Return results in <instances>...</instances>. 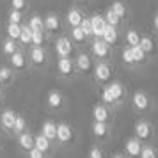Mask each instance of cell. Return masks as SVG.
I'll list each match as a JSON object with an SVG mask.
<instances>
[{
    "label": "cell",
    "mask_w": 158,
    "mask_h": 158,
    "mask_svg": "<svg viewBox=\"0 0 158 158\" xmlns=\"http://www.w3.org/2000/svg\"><path fill=\"white\" fill-rule=\"evenodd\" d=\"M133 131H135V137L140 140V142L149 140L151 137H153V126H151L148 121H137Z\"/></svg>",
    "instance_id": "6da1fadb"
},
{
    "label": "cell",
    "mask_w": 158,
    "mask_h": 158,
    "mask_svg": "<svg viewBox=\"0 0 158 158\" xmlns=\"http://www.w3.org/2000/svg\"><path fill=\"white\" fill-rule=\"evenodd\" d=\"M55 53H57L59 57H69L73 53V44H71V39L69 37H59L57 41H55Z\"/></svg>",
    "instance_id": "7a4b0ae2"
},
{
    "label": "cell",
    "mask_w": 158,
    "mask_h": 158,
    "mask_svg": "<svg viewBox=\"0 0 158 158\" xmlns=\"http://www.w3.org/2000/svg\"><path fill=\"white\" fill-rule=\"evenodd\" d=\"M73 128L68 124V123H59L57 124V139L60 144H68V142H71L73 140Z\"/></svg>",
    "instance_id": "3957f363"
},
{
    "label": "cell",
    "mask_w": 158,
    "mask_h": 158,
    "mask_svg": "<svg viewBox=\"0 0 158 158\" xmlns=\"http://www.w3.org/2000/svg\"><path fill=\"white\" fill-rule=\"evenodd\" d=\"M110 77H112V69H110V66H108L107 62L96 64V68H94V78L98 80V82L105 84V82L110 80Z\"/></svg>",
    "instance_id": "277c9868"
},
{
    "label": "cell",
    "mask_w": 158,
    "mask_h": 158,
    "mask_svg": "<svg viewBox=\"0 0 158 158\" xmlns=\"http://www.w3.org/2000/svg\"><path fill=\"white\" fill-rule=\"evenodd\" d=\"M124 151H126V155H128L130 158H139L140 156V151H142V142L139 140V139H128L126 140V144H124Z\"/></svg>",
    "instance_id": "5b68a950"
},
{
    "label": "cell",
    "mask_w": 158,
    "mask_h": 158,
    "mask_svg": "<svg viewBox=\"0 0 158 158\" xmlns=\"http://www.w3.org/2000/svg\"><path fill=\"white\" fill-rule=\"evenodd\" d=\"M91 20V29H93V36L94 37H101L103 32H105V27H107V22L101 15H94L89 18Z\"/></svg>",
    "instance_id": "8992f818"
},
{
    "label": "cell",
    "mask_w": 158,
    "mask_h": 158,
    "mask_svg": "<svg viewBox=\"0 0 158 158\" xmlns=\"http://www.w3.org/2000/svg\"><path fill=\"white\" fill-rule=\"evenodd\" d=\"M93 53L98 59H107L110 53V44H107L101 37H96L93 41Z\"/></svg>",
    "instance_id": "52a82bcc"
},
{
    "label": "cell",
    "mask_w": 158,
    "mask_h": 158,
    "mask_svg": "<svg viewBox=\"0 0 158 158\" xmlns=\"http://www.w3.org/2000/svg\"><path fill=\"white\" fill-rule=\"evenodd\" d=\"M131 103H133V107H135L139 112H146V110L149 108V98H148V94L142 93V91H137V93L133 94Z\"/></svg>",
    "instance_id": "ba28073f"
},
{
    "label": "cell",
    "mask_w": 158,
    "mask_h": 158,
    "mask_svg": "<svg viewBox=\"0 0 158 158\" xmlns=\"http://www.w3.org/2000/svg\"><path fill=\"white\" fill-rule=\"evenodd\" d=\"M93 68V59L89 57L87 53H80L77 57V69L80 73H89Z\"/></svg>",
    "instance_id": "9c48e42d"
},
{
    "label": "cell",
    "mask_w": 158,
    "mask_h": 158,
    "mask_svg": "<svg viewBox=\"0 0 158 158\" xmlns=\"http://www.w3.org/2000/svg\"><path fill=\"white\" fill-rule=\"evenodd\" d=\"M11 66H13V69H16V71H23L27 68V59H25V55H23L22 52L16 50L11 55Z\"/></svg>",
    "instance_id": "30bf717a"
},
{
    "label": "cell",
    "mask_w": 158,
    "mask_h": 158,
    "mask_svg": "<svg viewBox=\"0 0 158 158\" xmlns=\"http://www.w3.org/2000/svg\"><path fill=\"white\" fill-rule=\"evenodd\" d=\"M43 27L48 30V32H55V30H59V27H60V20H59V16L53 15V13L46 15V18L43 20Z\"/></svg>",
    "instance_id": "8fae6325"
},
{
    "label": "cell",
    "mask_w": 158,
    "mask_h": 158,
    "mask_svg": "<svg viewBox=\"0 0 158 158\" xmlns=\"http://www.w3.org/2000/svg\"><path fill=\"white\" fill-rule=\"evenodd\" d=\"M57 69H59V73H62V75H71L73 69H75V64H73V60L69 57H59Z\"/></svg>",
    "instance_id": "7c38bea8"
},
{
    "label": "cell",
    "mask_w": 158,
    "mask_h": 158,
    "mask_svg": "<svg viewBox=\"0 0 158 158\" xmlns=\"http://www.w3.org/2000/svg\"><path fill=\"white\" fill-rule=\"evenodd\" d=\"M93 117H94V121H98V123H107L108 117H110V112H108V108L105 105H96L93 108Z\"/></svg>",
    "instance_id": "4fadbf2b"
},
{
    "label": "cell",
    "mask_w": 158,
    "mask_h": 158,
    "mask_svg": "<svg viewBox=\"0 0 158 158\" xmlns=\"http://www.w3.org/2000/svg\"><path fill=\"white\" fill-rule=\"evenodd\" d=\"M15 119H16V114L13 112V110H4V112L0 114V124H2V128L13 130Z\"/></svg>",
    "instance_id": "5bb4252c"
},
{
    "label": "cell",
    "mask_w": 158,
    "mask_h": 158,
    "mask_svg": "<svg viewBox=\"0 0 158 158\" xmlns=\"http://www.w3.org/2000/svg\"><path fill=\"white\" fill-rule=\"evenodd\" d=\"M30 60H32V64L36 66H41L44 64V60H46V53L41 46H34L32 50H30Z\"/></svg>",
    "instance_id": "9a60e30c"
},
{
    "label": "cell",
    "mask_w": 158,
    "mask_h": 158,
    "mask_svg": "<svg viewBox=\"0 0 158 158\" xmlns=\"http://www.w3.org/2000/svg\"><path fill=\"white\" fill-rule=\"evenodd\" d=\"M18 144H20V148L23 151H29L34 148V137L30 135L29 131H22L20 135H18Z\"/></svg>",
    "instance_id": "2e32d148"
},
{
    "label": "cell",
    "mask_w": 158,
    "mask_h": 158,
    "mask_svg": "<svg viewBox=\"0 0 158 158\" xmlns=\"http://www.w3.org/2000/svg\"><path fill=\"white\" fill-rule=\"evenodd\" d=\"M117 27H112V25H107L105 27V32H103V36L101 39L105 41L107 44H115L117 43Z\"/></svg>",
    "instance_id": "e0dca14e"
},
{
    "label": "cell",
    "mask_w": 158,
    "mask_h": 158,
    "mask_svg": "<svg viewBox=\"0 0 158 158\" xmlns=\"http://www.w3.org/2000/svg\"><path fill=\"white\" fill-rule=\"evenodd\" d=\"M41 133H43L48 140H53V139L57 137V124L53 121H44L43 128H41Z\"/></svg>",
    "instance_id": "ac0fdd59"
},
{
    "label": "cell",
    "mask_w": 158,
    "mask_h": 158,
    "mask_svg": "<svg viewBox=\"0 0 158 158\" xmlns=\"http://www.w3.org/2000/svg\"><path fill=\"white\" fill-rule=\"evenodd\" d=\"M82 18H84V15H82L80 9L71 7L69 11H68V23H69L71 27H78L80 23H82Z\"/></svg>",
    "instance_id": "d6986e66"
},
{
    "label": "cell",
    "mask_w": 158,
    "mask_h": 158,
    "mask_svg": "<svg viewBox=\"0 0 158 158\" xmlns=\"http://www.w3.org/2000/svg\"><path fill=\"white\" fill-rule=\"evenodd\" d=\"M46 103H48L50 108H60L62 107V94L59 91H50L48 98H46Z\"/></svg>",
    "instance_id": "ffe728a7"
},
{
    "label": "cell",
    "mask_w": 158,
    "mask_h": 158,
    "mask_svg": "<svg viewBox=\"0 0 158 158\" xmlns=\"http://www.w3.org/2000/svg\"><path fill=\"white\" fill-rule=\"evenodd\" d=\"M34 148L39 149V151H43V153H46V151H50L52 144H50V140H48L43 133H39V135L34 137Z\"/></svg>",
    "instance_id": "44dd1931"
},
{
    "label": "cell",
    "mask_w": 158,
    "mask_h": 158,
    "mask_svg": "<svg viewBox=\"0 0 158 158\" xmlns=\"http://www.w3.org/2000/svg\"><path fill=\"white\" fill-rule=\"evenodd\" d=\"M93 135L96 137V139H105V137L108 135V126H107V123H98V121H94V123H93Z\"/></svg>",
    "instance_id": "7402d4cb"
},
{
    "label": "cell",
    "mask_w": 158,
    "mask_h": 158,
    "mask_svg": "<svg viewBox=\"0 0 158 158\" xmlns=\"http://www.w3.org/2000/svg\"><path fill=\"white\" fill-rule=\"evenodd\" d=\"M108 91L112 94L114 101H121L123 98H124V87H123V84H119V82L110 84V85H108Z\"/></svg>",
    "instance_id": "603a6c76"
},
{
    "label": "cell",
    "mask_w": 158,
    "mask_h": 158,
    "mask_svg": "<svg viewBox=\"0 0 158 158\" xmlns=\"http://www.w3.org/2000/svg\"><path fill=\"white\" fill-rule=\"evenodd\" d=\"M130 50H131V57H133V62H135V64H140V62L146 60V52H144L139 44L130 46Z\"/></svg>",
    "instance_id": "cb8c5ba5"
},
{
    "label": "cell",
    "mask_w": 158,
    "mask_h": 158,
    "mask_svg": "<svg viewBox=\"0 0 158 158\" xmlns=\"http://www.w3.org/2000/svg\"><path fill=\"white\" fill-rule=\"evenodd\" d=\"M6 32H7L9 39H15V41H18L20 32H22V25H20V23H9L7 29H6Z\"/></svg>",
    "instance_id": "d4e9b609"
},
{
    "label": "cell",
    "mask_w": 158,
    "mask_h": 158,
    "mask_svg": "<svg viewBox=\"0 0 158 158\" xmlns=\"http://www.w3.org/2000/svg\"><path fill=\"white\" fill-rule=\"evenodd\" d=\"M18 41H20L22 44H30L32 43V30L29 29V25H22V32H20Z\"/></svg>",
    "instance_id": "484cf974"
},
{
    "label": "cell",
    "mask_w": 158,
    "mask_h": 158,
    "mask_svg": "<svg viewBox=\"0 0 158 158\" xmlns=\"http://www.w3.org/2000/svg\"><path fill=\"white\" fill-rule=\"evenodd\" d=\"M139 46L142 48L144 52H146V55H149L151 52H155V43H153V39L148 36L140 37V41H139Z\"/></svg>",
    "instance_id": "4316f807"
},
{
    "label": "cell",
    "mask_w": 158,
    "mask_h": 158,
    "mask_svg": "<svg viewBox=\"0 0 158 158\" xmlns=\"http://www.w3.org/2000/svg\"><path fill=\"white\" fill-rule=\"evenodd\" d=\"M139 41H140V36L135 29L126 30V44L128 46H135V44H139Z\"/></svg>",
    "instance_id": "83f0119b"
},
{
    "label": "cell",
    "mask_w": 158,
    "mask_h": 158,
    "mask_svg": "<svg viewBox=\"0 0 158 158\" xmlns=\"http://www.w3.org/2000/svg\"><path fill=\"white\" fill-rule=\"evenodd\" d=\"M105 22H107V25H112V27H117L119 25V22H121V18L115 15L112 9H107V13H105Z\"/></svg>",
    "instance_id": "f1b7e54d"
},
{
    "label": "cell",
    "mask_w": 158,
    "mask_h": 158,
    "mask_svg": "<svg viewBox=\"0 0 158 158\" xmlns=\"http://www.w3.org/2000/svg\"><path fill=\"white\" fill-rule=\"evenodd\" d=\"M13 69L11 68H6V66H2L0 68V84H9L11 80H13Z\"/></svg>",
    "instance_id": "f546056e"
},
{
    "label": "cell",
    "mask_w": 158,
    "mask_h": 158,
    "mask_svg": "<svg viewBox=\"0 0 158 158\" xmlns=\"http://www.w3.org/2000/svg\"><path fill=\"white\" fill-rule=\"evenodd\" d=\"M71 39L75 43H84L87 39V36L84 34V30L80 29V27H71Z\"/></svg>",
    "instance_id": "4dcf8cb0"
},
{
    "label": "cell",
    "mask_w": 158,
    "mask_h": 158,
    "mask_svg": "<svg viewBox=\"0 0 158 158\" xmlns=\"http://www.w3.org/2000/svg\"><path fill=\"white\" fill-rule=\"evenodd\" d=\"M2 50H4V53H6V55H9V57H11V55L16 52V41L7 37V39L4 41V44H2Z\"/></svg>",
    "instance_id": "1f68e13d"
},
{
    "label": "cell",
    "mask_w": 158,
    "mask_h": 158,
    "mask_svg": "<svg viewBox=\"0 0 158 158\" xmlns=\"http://www.w3.org/2000/svg\"><path fill=\"white\" fill-rule=\"evenodd\" d=\"M29 29L30 30H39V32H43V18H39V16H32L29 20Z\"/></svg>",
    "instance_id": "d6a6232c"
},
{
    "label": "cell",
    "mask_w": 158,
    "mask_h": 158,
    "mask_svg": "<svg viewBox=\"0 0 158 158\" xmlns=\"http://www.w3.org/2000/svg\"><path fill=\"white\" fill-rule=\"evenodd\" d=\"M110 9H112V11H114L119 18H124V16H126V6H124L123 2H119V0H117V2H114V4L110 6Z\"/></svg>",
    "instance_id": "836d02e7"
},
{
    "label": "cell",
    "mask_w": 158,
    "mask_h": 158,
    "mask_svg": "<svg viewBox=\"0 0 158 158\" xmlns=\"http://www.w3.org/2000/svg\"><path fill=\"white\" fill-rule=\"evenodd\" d=\"M25 124H27V123H25V119H23L22 115H16V119H15V124H13V131L20 135L22 131H25Z\"/></svg>",
    "instance_id": "e575fe53"
},
{
    "label": "cell",
    "mask_w": 158,
    "mask_h": 158,
    "mask_svg": "<svg viewBox=\"0 0 158 158\" xmlns=\"http://www.w3.org/2000/svg\"><path fill=\"white\" fill-rule=\"evenodd\" d=\"M139 158H158V155L153 146H142V151H140Z\"/></svg>",
    "instance_id": "d590c367"
},
{
    "label": "cell",
    "mask_w": 158,
    "mask_h": 158,
    "mask_svg": "<svg viewBox=\"0 0 158 158\" xmlns=\"http://www.w3.org/2000/svg\"><path fill=\"white\" fill-rule=\"evenodd\" d=\"M44 43V36L43 32H39V30H32V43L34 46H41V44Z\"/></svg>",
    "instance_id": "8d00e7d4"
},
{
    "label": "cell",
    "mask_w": 158,
    "mask_h": 158,
    "mask_svg": "<svg viewBox=\"0 0 158 158\" xmlns=\"http://www.w3.org/2000/svg\"><path fill=\"white\" fill-rule=\"evenodd\" d=\"M78 27L84 30V34H85L87 37L93 36V29H91V20H89V18H82V23H80Z\"/></svg>",
    "instance_id": "74e56055"
},
{
    "label": "cell",
    "mask_w": 158,
    "mask_h": 158,
    "mask_svg": "<svg viewBox=\"0 0 158 158\" xmlns=\"http://www.w3.org/2000/svg\"><path fill=\"white\" fill-rule=\"evenodd\" d=\"M22 11H15V9H11V13H9V23H20L22 22Z\"/></svg>",
    "instance_id": "f35d334b"
},
{
    "label": "cell",
    "mask_w": 158,
    "mask_h": 158,
    "mask_svg": "<svg viewBox=\"0 0 158 158\" xmlns=\"http://www.w3.org/2000/svg\"><path fill=\"white\" fill-rule=\"evenodd\" d=\"M123 62H124V64H135V62H133V57H131L130 46H126V48L123 50Z\"/></svg>",
    "instance_id": "ab89813d"
},
{
    "label": "cell",
    "mask_w": 158,
    "mask_h": 158,
    "mask_svg": "<svg viewBox=\"0 0 158 158\" xmlns=\"http://www.w3.org/2000/svg\"><path fill=\"white\" fill-rule=\"evenodd\" d=\"M89 158H105V153H103L101 148L94 146V148H91V151H89Z\"/></svg>",
    "instance_id": "60d3db41"
},
{
    "label": "cell",
    "mask_w": 158,
    "mask_h": 158,
    "mask_svg": "<svg viewBox=\"0 0 158 158\" xmlns=\"http://www.w3.org/2000/svg\"><path fill=\"white\" fill-rule=\"evenodd\" d=\"M11 7L15 11H23L27 7V0H11Z\"/></svg>",
    "instance_id": "b9f144b4"
},
{
    "label": "cell",
    "mask_w": 158,
    "mask_h": 158,
    "mask_svg": "<svg viewBox=\"0 0 158 158\" xmlns=\"http://www.w3.org/2000/svg\"><path fill=\"white\" fill-rule=\"evenodd\" d=\"M101 100L105 101V103H115L114 98H112V94H110V91H108V87H105L101 91Z\"/></svg>",
    "instance_id": "7bdbcfd3"
},
{
    "label": "cell",
    "mask_w": 158,
    "mask_h": 158,
    "mask_svg": "<svg viewBox=\"0 0 158 158\" xmlns=\"http://www.w3.org/2000/svg\"><path fill=\"white\" fill-rule=\"evenodd\" d=\"M27 153H29V158H44V153L43 151H39V149H36V148L29 149Z\"/></svg>",
    "instance_id": "ee69618b"
},
{
    "label": "cell",
    "mask_w": 158,
    "mask_h": 158,
    "mask_svg": "<svg viewBox=\"0 0 158 158\" xmlns=\"http://www.w3.org/2000/svg\"><path fill=\"white\" fill-rule=\"evenodd\" d=\"M153 27H155V30L158 32V15L155 16V18H153Z\"/></svg>",
    "instance_id": "f6af8a7d"
},
{
    "label": "cell",
    "mask_w": 158,
    "mask_h": 158,
    "mask_svg": "<svg viewBox=\"0 0 158 158\" xmlns=\"http://www.w3.org/2000/svg\"><path fill=\"white\" fill-rule=\"evenodd\" d=\"M112 158H124V156H123V155H114Z\"/></svg>",
    "instance_id": "bcb514c9"
},
{
    "label": "cell",
    "mask_w": 158,
    "mask_h": 158,
    "mask_svg": "<svg viewBox=\"0 0 158 158\" xmlns=\"http://www.w3.org/2000/svg\"><path fill=\"white\" fill-rule=\"evenodd\" d=\"M75 2H85V0H75Z\"/></svg>",
    "instance_id": "7dc6e473"
},
{
    "label": "cell",
    "mask_w": 158,
    "mask_h": 158,
    "mask_svg": "<svg viewBox=\"0 0 158 158\" xmlns=\"http://www.w3.org/2000/svg\"><path fill=\"white\" fill-rule=\"evenodd\" d=\"M0 103H2V94H0Z\"/></svg>",
    "instance_id": "c3c4849f"
}]
</instances>
